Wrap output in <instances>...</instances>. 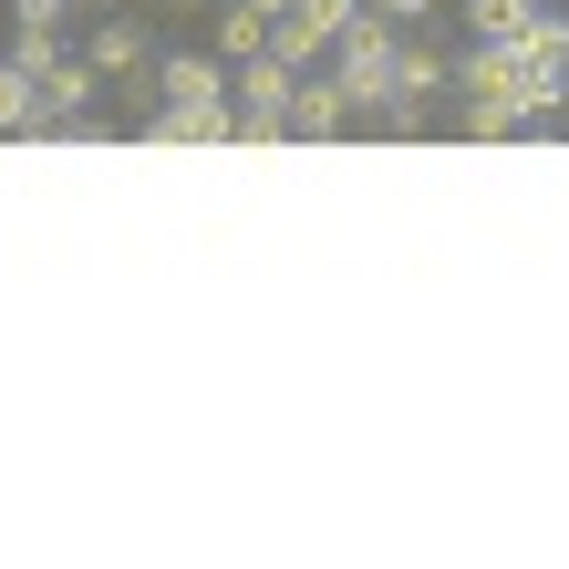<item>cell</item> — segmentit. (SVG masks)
<instances>
[{
  "label": "cell",
  "mask_w": 569,
  "mask_h": 569,
  "mask_svg": "<svg viewBox=\"0 0 569 569\" xmlns=\"http://www.w3.org/2000/svg\"><path fill=\"white\" fill-rule=\"evenodd\" d=\"M528 11H539V0H456V21L477 31V42H518Z\"/></svg>",
  "instance_id": "cell-13"
},
{
  "label": "cell",
  "mask_w": 569,
  "mask_h": 569,
  "mask_svg": "<svg viewBox=\"0 0 569 569\" xmlns=\"http://www.w3.org/2000/svg\"><path fill=\"white\" fill-rule=\"evenodd\" d=\"M93 93H104V73H93L83 52H62L42 73V114H31V136H93Z\"/></svg>",
  "instance_id": "cell-6"
},
{
  "label": "cell",
  "mask_w": 569,
  "mask_h": 569,
  "mask_svg": "<svg viewBox=\"0 0 569 569\" xmlns=\"http://www.w3.org/2000/svg\"><path fill=\"white\" fill-rule=\"evenodd\" d=\"M456 83V52H435V42H415L405 31V62H393V93H446Z\"/></svg>",
  "instance_id": "cell-11"
},
{
  "label": "cell",
  "mask_w": 569,
  "mask_h": 569,
  "mask_svg": "<svg viewBox=\"0 0 569 569\" xmlns=\"http://www.w3.org/2000/svg\"><path fill=\"white\" fill-rule=\"evenodd\" d=\"M249 11H270V21H280V11H290V0H249Z\"/></svg>",
  "instance_id": "cell-17"
},
{
  "label": "cell",
  "mask_w": 569,
  "mask_h": 569,
  "mask_svg": "<svg viewBox=\"0 0 569 569\" xmlns=\"http://www.w3.org/2000/svg\"><path fill=\"white\" fill-rule=\"evenodd\" d=\"M393 62H405V31H393V21H373V11H352V31H342V42H331V73H342L352 114L393 104Z\"/></svg>",
  "instance_id": "cell-3"
},
{
  "label": "cell",
  "mask_w": 569,
  "mask_h": 569,
  "mask_svg": "<svg viewBox=\"0 0 569 569\" xmlns=\"http://www.w3.org/2000/svg\"><path fill=\"white\" fill-rule=\"evenodd\" d=\"M83 62L104 83H156V31L136 11H104V21H93V42H83Z\"/></svg>",
  "instance_id": "cell-7"
},
{
  "label": "cell",
  "mask_w": 569,
  "mask_h": 569,
  "mask_svg": "<svg viewBox=\"0 0 569 569\" xmlns=\"http://www.w3.org/2000/svg\"><path fill=\"white\" fill-rule=\"evenodd\" d=\"M362 11H373V21H393V31H415V21H435V11H446V0H362Z\"/></svg>",
  "instance_id": "cell-15"
},
{
  "label": "cell",
  "mask_w": 569,
  "mask_h": 569,
  "mask_svg": "<svg viewBox=\"0 0 569 569\" xmlns=\"http://www.w3.org/2000/svg\"><path fill=\"white\" fill-rule=\"evenodd\" d=\"M218 62H249V52H270V11H249V0H218Z\"/></svg>",
  "instance_id": "cell-9"
},
{
  "label": "cell",
  "mask_w": 569,
  "mask_h": 569,
  "mask_svg": "<svg viewBox=\"0 0 569 569\" xmlns=\"http://www.w3.org/2000/svg\"><path fill=\"white\" fill-rule=\"evenodd\" d=\"M290 93L300 73L280 52H249V62H228V104H239V146H290Z\"/></svg>",
  "instance_id": "cell-2"
},
{
  "label": "cell",
  "mask_w": 569,
  "mask_h": 569,
  "mask_svg": "<svg viewBox=\"0 0 569 569\" xmlns=\"http://www.w3.org/2000/svg\"><path fill=\"white\" fill-rule=\"evenodd\" d=\"M352 11L362 0H290V11L270 21V52L290 62V73H311V62H331V42L352 31Z\"/></svg>",
  "instance_id": "cell-5"
},
{
  "label": "cell",
  "mask_w": 569,
  "mask_h": 569,
  "mask_svg": "<svg viewBox=\"0 0 569 569\" xmlns=\"http://www.w3.org/2000/svg\"><path fill=\"white\" fill-rule=\"evenodd\" d=\"M31 114H42V73H21L0 52V136H31Z\"/></svg>",
  "instance_id": "cell-12"
},
{
  "label": "cell",
  "mask_w": 569,
  "mask_h": 569,
  "mask_svg": "<svg viewBox=\"0 0 569 569\" xmlns=\"http://www.w3.org/2000/svg\"><path fill=\"white\" fill-rule=\"evenodd\" d=\"M456 124L466 136H528V73H518V52L508 42H477V52H456Z\"/></svg>",
  "instance_id": "cell-1"
},
{
  "label": "cell",
  "mask_w": 569,
  "mask_h": 569,
  "mask_svg": "<svg viewBox=\"0 0 569 569\" xmlns=\"http://www.w3.org/2000/svg\"><path fill=\"white\" fill-rule=\"evenodd\" d=\"M146 146H239V104L228 93H166V104H146Z\"/></svg>",
  "instance_id": "cell-4"
},
{
  "label": "cell",
  "mask_w": 569,
  "mask_h": 569,
  "mask_svg": "<svg viewBox=\"0 0 569 569\" xmlns=\"http://www.w3.org/2000/svg\"><path fill=\"white\" fill-rule=\"evenodd\" d=\"M11 21H73V0H11Z\"/></svg>",
  "instance_id": "cell-16"
},
{
  "label": "cell",
  "mask_w": 569,
  "mask_h": 569,
  "mask_svg": "<svg viewBox=\"0 0 569 569\" xmlns=\"http://www.w3.org/2000/svg\"><path fill=\"white\" fill-rule=\"evenodd\" d=\"M342 124H352V93H342V73H331V62H311V73H300V93H290V136L321 146V136H342Z\"/></svg>",
  "instance_id": "cell-8"
},
{
  "label": "cell",
  "mask_w": 569,
  "mask_h": 569,
  "mask_svg": "<svg viewBox=\"0 0 569 569\" xmlns=\"http://www.w3.org/2000/svg\"><path fill=\"white\" fill-rule=\"evenodd\" d=\"M156 93H228V62L218 52H166L156 62Z\"/></svg>",
  "instance_id": "cell-10"
},
{
  "label": "cell",
  "mask_w": 569,
  "mask_h": 569,
  "mask_svg": "<svg viewBox=\"0 0 569 569\" xmlns=\"http://www.w3.org/2000/svg\"><path fill=\"white\" fill-rule=\"evenodd\" d=\"M11 62L21 73H52L62 62V21H11Z\"/></svg>",
  "instance_id": "cell-14"
}]
</instances>
